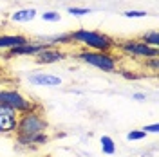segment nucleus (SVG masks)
Instances as JSON below:
<instances>
[{
	"label": "nucleus",
	"instance_id": "f257e3e1",
	"mask_svg": "<svg viewBox=\"0 0 159 157\" xmlns=\"http://www.w3.org/2000/svg\"><path fill=\"white\" fill-rule=\"evenodd\" d=\"M70 45H78L80 49L87 51H103V52H116V40L107 33L92 29H76L70 31Z\"/></svg>",
	"mask_w": 159,
	"mask_h": 157
},
{
	"label": "nucleus",
	"instance_id": "f03ea898",
	"mask_svg": "<svg viewBox=\"0 0 159 157\" xmlns=\"http://www.w3.org/2000/svg\"><path fill=\"white\" fill-rule=\"evenodd\" d=\"M72 56L76 60H80L81 63L94 67L103 72H118L121 67V58L118 52H103V51H87V49H78L72 52Z\"/></svg>",
	"mask_w": 159,
	"mask_h": 157
},
{
	"label": "nucleus",
	"instance_id": "7ed1b4c3",
	"mask_svg": "<svg viewBox=\"0 0 159 157\" xmlns=\"http://www.w3.org/2000/svg\"><path fill=\"white\" fill-rule=\"evenodd\" d=\"M49 130V121L43 114L42 105H38L33 110H27L24 114H18L16 121V132L18 136H33V134H42Z\"/></svg>",
	"mask_w": 159,
	"mask_h": 157
},
{
	"label": "nucleus",
	"instance_id": "20e7f679",
	"mask_svg": "<svg viewBox=\"0 0 159 157\" xmlns=\"http://www.w3.org/2000/svg\"><path fill=\"white\" fill-rule=\"evenodd\" d=\"M116 52L130 60H148V58H159V47H150L143 43L139 38H129V40H116Z\"/></svg>",
	"mask_w": 159,
	"mask_h": 157
},
{
	"label": "nucleus",
	"instance_id": "39448f33",
	"mask_svg": "<svg viewBox=\"0 0 159 157\" xmlns=\"http://www.w3.org/2000/svg\"><path fill=\"white\" fill-rule=\"evenodd\" d=\"M0 105L13 108L16 114H24L27 110L36 108L40 103H36L34 99L27 98V96H24L16 88H0Z\"/></svg>",
	"mask_w": 159,
	"mask_h": 157
},
{
	"label": "nucleus",
	"instance_id": "423d86ee",
	"mask_svg": "<svg viewBox=\"0 0 159 157\" xmlns=\"http://www.w3.org/2000/svg\"><path fill=\"white\" fill-rule=\"evenodd\" d=\"M45 47H51V45L47 42H43V40H38V42L36 40H29L24 45H18L15 49L4 52V58L11 60V58H18V56H36L40 51H43Z\"/></svg>",
	"mask_w": 159,
	"mask_h": 157
},
{
	"label": "nucleus",
	"instance_id": "0eeeda50",
	"mask_svg": "<svg viewBox=\"0 0 159 157\" xmlns=\"http://www.w3.org/2000/svg\"><path fill=\"white\" fill-rule=\"evenodd\" d=\"M69 51H65L63 47H45L43 51H40L36 56H33L34 61L38 65H52V63H60L63 60L69 58Z\"/></svg>",
	"mask_w": 159,
	"mask_h": 157
},
{
	"label": "nucleus",
	"instance_id": "6e6552de",
	"mask_svg": "<svg viewBox=\"0 0 159 157\" xmlns=\"http://www.w3.org/2000/svg\"><path fill=\"white\" fill-rule=\"evenodd\" d=\"M51 137L47 132L33 134V136H18V134H15V145H16V148H22V150H36V148L47 145Z\"/></svg>",
	"mask_w": 159,
	"mask_h": 157
},
{
	"label": "nucleus",
	"instance_id": "1a4fd4ad",
	"mask_svg": "<svg viewBox=\"0 0 159 157\" xmlns=\"http://www.w3.org/2000/svg\"><path fill=\"white\" fill-rule=\"evenodd\" d=\"M18 114L13 108L0 105V136H15Z\"/></svg>",
	"mask_w": 159,
	"mask_h": 157
},
{
	"label": "nucleus",
	"instance_id": "9d476101",
	"mask_svg": "<svg viewBox=\"0 0 159 157\" xmlns=\"http://www.w3.org/2000/svg\"><path fill=\"white\" fill-rule=\"evenodd\" d=\"M29 81L36 87H47V88H56L63 83V79L60 76L51 74V72H33V74H29Z\"/></svg>",
	"mask_w": 159,
	"mask_h": 157
},
{
	"label": "nucleus",
	"instance_id": "9b49d317",
	"mask_svg": "<svg viewBox=\"0 0 159 157\" xmlns=\"http://www.w3.org/2000/svg\"><path fill=\"white\" fill-rule=\"evenodd\" d=\"M29 38L25 34H0V52H7L18 45H24Z\"/></svg>",
	"mask_w": 159,
	"mask_h": 157
},
{
	"label": "nucleus",
	"instance_id": "f8f14e48",
	"mask_svg": "<svg viewBox=\"0 0 159 157\" xmlns=\"http://www.w3.org/2000/svg\"><path fill=\"white\" fill-rule=\"evenodd\" d=\"M38 16V11L34 7H22V9L13 11L9 15L11 22H16V24H25V22H31Z\"/></svg>",
	"mask_w": 159,
	"mask_h": 157
},
{
	"label": "nucleus",
	"instance_id": "ddd939ff",
	"mask_svg": "<svg viewBox=\"0 0 159 157\" xmlns=\"http://www.w3.org/2000/svg\"><path fill=\"white\" fill-rule=\"evenodd\" d=\"M99 148L105 155H114L116 154V143L110 136H101L99 137Z\"/></svg>",
	"mask_w": 159,
	"mask_h": 157
},
{
	"label": "nucleus",
	"instance_id": "4468645a",
	"mask_svg": "<svg viewBox=\"0 0 159 157\" xmlns=\"http://www.w3.org/2000/svg\"><path fill=\"white\" fill-rule=\"evenodd\" d=\"M139 40H141L143 43L150 45V47H159V33L156 29H150V31H147V33H143V34L139 36Z\"/></svg>",
	"mask_w": 159,
	"mask_h": 157
},
{
	"label": "nucleus",
	"instance_id": "2eb2a0df",
	"mask_svg": "<svg viewBox=\"0 0 159 157\" xmlns=\"http://www.w3.org/2000/svg\"><path fill=\"white\" fill-rule=\"evenodd\" d=\"M141 67L147 70V72H150V74H157L159 70V58H148V60H141Z\"/></svg>",
	"mask_w": 159,
	"mask_h": 157
},
{
	"label": "nucleus",
	"instance_id": "dca6fc26",
	"mask_svg": "<svg viewBox=\"0 0 159 157\" xmlns=\"http://www.w3.org/2000/svg\"><path fill=\"white\" fill-rule=\"evenodd\" d=\"M67 13H69L70 16H87L92 13L90 7H80V6H70L67 7Z\"/></svg>",
	"mask_w": 159,
	"mask_h": 157
},
{
	"label": "nucleus",
	"instance_id": "f3484780",
	"mask_svg": "<svg viewBox=\"0 0 159 157\" xmlns=\"http://www.w3.org/2000/svg\"><path fill=\"white\" fill-rule=\"evenodd\" d=\"M127 141H143V139H147V134L141 130V128H136V130H130L127 132Z\"/></svg>",
	"mask_w": 159,
	"mask_h": 157
},
{
	"label": "nucleus",
	"instance_id": "a211bd4d",
	"mask_svg": "<svg viewBox=\"0 0 159 157\" xmlns=\"http://www.w3.org/2000/svg\"><path fill=\"white\" fill-rule=\"evenodd\" d=\"M40 18L43 22H60L61 16L58 11H45V13H40Z\"/></svg>",
	"mask_w": 159,
	"mask_h": 157
},
{
	"label": "nucleus",
	"instance_id": "6ab92c4d",
	"mask_svg": "<svg viewBox=\"0 0 159 157\" xmlns=\"http://www.w3.org/2000/svg\"><path fill=\"white\" fill-rule=\"evenodd\" d=\"M123 16L125 18H147L148 13L147 11H141V9H129V11L123 13Z\"/></svg>",
	"mask_w": 159,
	"mask_h": 157
},
{
	"label": "nucleus",
	"instance_id": "aec40b11",
	"mask_svg": "<svg viewBox=\"0 0 159 157\" xmlns=\"http://www.w3.org/2000/svg\"><path fill=\"white\" fill-rule=\"evenodd\" d=\"M141 130H143V132H145L147 136H148V134H157V132H159V125H157V123H152V125H145V127L141 128Z\"/></svg>",
	"mask_w": 159,
	"mask_h": 157
},
{
	"label": "nucleus",
	"instance_id": "412c9836",
	"mask_svg": "<svg viewBox=\"0 0 159 157\" xmlns=\"http://www.w3.org/2000/svg\"><path fill=\"white\" fill-rule=\"evenodd\" d=\"M118 72L123 76V78H127V79H138L139 78V74H136V72H127L125 69H119Z\"/></svg>",
	"mask_w": 159,
	"mask_h": 157
},
{
	"label": "nucleus",
	"instance_id": "4be33fe9",
	"mask_svg": "<svg viewBox=\"0 0 159 157\" xmlns=\"http://www.w3.org/2000/svg\"><path fill=\"white\" fill-rule=\"evenodd\" d=\"M132 99H136V101H139V103H143V101L148 99V96H147L145 92H132Z\"/></svg>",
	"mask_w": 159,
	"mask_h": 157
}]
</instances>
